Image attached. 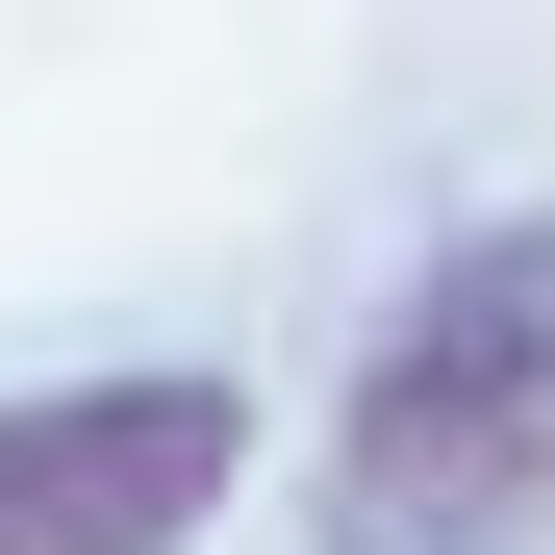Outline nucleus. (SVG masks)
I'll list each match as a JSON object with an SVG mask.
<instances>
[{
    "mask_svg": "<svg viewBox=\"0 0 555 555\" xmlns=\"http://www.w3.org/2000/svg\"><path fill=\"white\" fill-rule=\"evenodd\" d=\"M328 555H555V203L454 228L328 404Z\"/></svg>",
    "mask_w": 555,
    "mask_h": 555,
    "instance_id": "obj_1",
    "label": "nucleus"
},
{
    "mask_svg": "<svg viewBox=\"0 0 555 555\" xmlns=\"http://www.w3.org/2000/svg\"><path fill=\"white\" fill-rule=\"evenodd\" d=\"M228 480H253V379H203V353L0 404V555H203Z\"/></svg>",
    "mask_w": 555,
    "mask_h": 555,
    "instance_id": "obj_2",
    "label": "nucleus"
}]
</instances>
